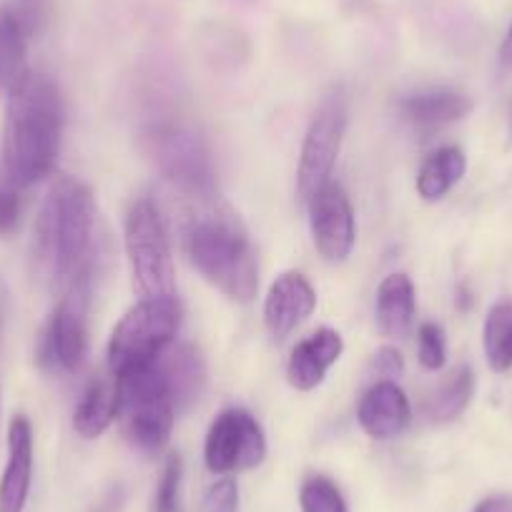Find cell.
Returning a JSON list of instances; mask_svg holds the SVG:
<instances>
[{
  "instance_id": "obj_1",
  "label": "cell",
  "mask_w": 512,
  "mask_h": 512,
  "mask_svg": "<svg viewBox=\"0 0 512 512\" xmlns=\"http://www.w3.org/2000/svg\"><path fill=\"white\" fill-rule=\"evenodd\" d=\"M63 103L56 83L26 71L8 91L3 123V164L8 181L26 189L51 174L61 149Z\"/></svg>"
},
{
  "instance_id": "obj_2",
  "label": "cell",
  "mask_w": 512,
  "mask_h": 512,
  "mask_svg": "<svg viewBox=\"0 0 512 512\" xmlns=\"http://www.w3.org/2000/svg\"><path fill=\"white\" fill-rule=\"evenodd\" d=\"M96 201L91 189L73 176H58L48 189L36 221V259L48 282L66 289L91 264Z\"/></svg>"
},
{
  "instance_id": "obj_3",
  "label": "cell",
  "mask_w": 512,
  "mask_h": 512,
  "mask_svg": "<svg viewBox=\"0 0 512 512\" xmlns=\"http://www.w3.org/2000/svg\"><path fill=\"white\" fill-rule=\"evenodd\" d=\"M184 246L196 272L234 302H251L259 292V264L239 219L209 211L191 219Z\"/></svg>"
},
{
  "instance_id": "obj_4",
  "label": "cell",
  "mask_w": 512,
  "mask_h": 512,
  "mask_svg": "<svg viewBox=\"0 0 512 512\" xmlns=\"http://www.w3.org/2000/svg\"><path fill=\"white\" fill-rule=\"evenodd\" d=\"M118 420L123 435L144 455H156L169 445L176 420V402L169 390L159 359L149 367L116 377Z\"/></svg>"
},
{
  "instance_id": "obj_5",
  "label": "cell",
  "mask_w": 512,
  "mask_h": 512,
  "mask_svg": "<svg viewBox=\"0 0 512 512\" xmlns=\"http://www.w3.org/2000/svg\"><path fill=\"white\" fill-rule=\"evenodd\" d=\"M181 307L176 297L141 299L123 314L108 342V372L113 377L154 364L179 332Z\"/></svg>"
},
{
  "instance_id": "obj_6",
  "label": "cell",
  "mask_w": 512,
  "mask_h": 512,
  "mask_svg": "<svg viewBox=\"0 0 512 512\" xmlns=\"http://www.w3.org/2000/svg\"><path fill=\"white\" fill-rule=\"evenodd\" d=\"M126 254L141 299L176 297L169 236L154 201L139 199L126 214Z\"/></svg>"
},
{
  "instance_id": "obj_7",
  "label": "cell",
  "mask_w": 512,
  "mask_h": 512,
  "mask_svg": "<svg viewBox=\"0 0 512 512\" xmlns=\"http://www.w3.org/2000/svg\"><path fill=\"white\" fill-rule=\"evenodd\" d=\"M146 151L156 169L196 199L214 196V166L204 136L186 123L166 121L146 134Z\"/></svg>"
},
{
  "instance_id": "obj_8",
  "label": "cell",
  "mask_w": 512,
  "mask_h": 512,
  "mask_svg": "<svg viewBox=\"0 0 512 512\" xmlns=\"http://www.w3.org/2000/svg\"><path fill=\"white\" fill-rule=\"evenodd\" d=\"M88 309H91V264L63 289L56 312L43 329L38 359L43 367L78 372L88 357Z\"/></svg>"
},
{
  "instance_id": "obj_9",
  "label": "cell",
  "mask_w": 512,
  "mask_h": 512,
  "mask_svg": "<svg viewBox=\"0 0 512 512\" xmlns=\"http://www.w3.org/2000/svg\"><path fill=\"white\" fill-rule=\"evenodd\" d=\"M347 113V96H344L342 88H332L322 98L312 123H309L297 169V186L304 204L327 181H332L334 164H337L344 131H347Z\"/></svg>"
},
{
  "instance_id": "obj_10",
  "label": "cell",
  "mask_w": 512,
  "mask_h": 512,
  "mask_svg": "<svg viewBox=\"0 0 512 512\" xmlns=\"http://www.w3.org/2000/svg\"><path fill=\"white\" fill-rule=\"evenodd\" d=\"M267 457V437L262 425L241 407L221 412L209 427L204 445V460L214 475L254 470Z\"/></svg>"
},
{
  "instance_id": "obj_11",
  "label": "cell",
  "mask_w": 512,
  "mask_h": 512,
  "mask_svg": "<svg viewBox=\"0 0 512 512\" xmlns=\"http://www.w3.org/2000/svg\"><path fill=\"white\" fill-rule=\"evenodd\" d=\"M309 206V229H312L314 246L327 262H344L357 241V224L354 209L347 191L337 181H327L312 199Z\"/></svg>"
},
{
  "instance_id": "obj_12",
  "label": "cell",
  "mask_w": 512,
  "mask_h": 512,
  "mask_svg": "<svg viewBox=\"0 0 512 512\" xmlns=\"http://www.w3.org/2000/svg\"><path fill=\"white\" fill-rule=\"evenodd\" d=\"M314 307H317V292L309 279L299 272H284L267 294L264 324L274 339H284L312 317Z\"/></svg>"
},
{
  "instance_id": "obj_13",
  "label": "cell",
  "mask_w": 512,
  "mask_h": 512,
  "mask_svg": "<svg viewBox=\"0 0 512 512\" xmlns=\"http://www.w3.org/2000/svg\"><path fill=\"white\" fill-rule=\"evenodd\" d=\"M359 427L367 432L372 440H392L412 420V407L405 392L397 387L392 379H379L362 395L357 407Z\"/></svg>"
},
{
  "instance_id": "obj_14",
  "label": "cell",
  "mask_w": 512,
  "mask_h": 512,
  "mask_svg": "<svg viewBox=\"0 0 512 512\" xmlns=\"http://www.w3.org/2000/svg\"><path fill=\"white\" fill-rule=\"evenodd\" d=\"M33 480V427L16 415L8 425V462L0 477V512H23Z\"/></svg>"
},
{
  "instance_id": "obj_15",
  "label": "cell",
  "mask_w": 512,
  "mask_h": 512,
  "mask_svg": "<svg viewBox=\"0 0 512 512\" xmlns=\"http://www.w3.org/2000/svg\"><path fill=\"white\" fill-rule=\"evenodd\" d=\"M342 352V334L329 327L317 329L312 337H307L292 349V357H289L287 364L289 384L299 392L317 390L319 384L324 382V377H327L329 369L339 362Z\"/></svg>"
},
{
  "instance_id": "obj_16",
  "label": "cell",
  "mask_w": 512,
  "mask_h": 512,
  "mask_svg": "<svg viewBox=\"0 0 512 512\" xmlns=\"http://www.w3.org/2000/svg\"><path fill=\"white\" fill-rule=\"evenodd\" d=\"M472 111L470 96L460 91H422L402 98L400 113L407 123H412L420 131H435V128L450 126L462 121Z\"/></svg>"
},
{
  "instance_id": "obj_17",
  "label": "cell",
  "mask_w": 512,
  "mask_h": 512,
  "mask_svg": "<svg viewBox=\"0 0 512 512\" xmlns=\"http://www.w3.org/2000/svg\"><path fill=\"white\" fill-rule=\"evenodd\" d=\"M159 367L169 382L171 395H174L176 412L189 410L201 397L206 384V367L199 349L191 347V344L169 347L159 357Z\"/></svg>"
},
{
  "instance_id": "obj_18",
  "label": "cell",
  "mask_w": 512,
  "mask_h": 512,
  "mask_svg": "<svg viewBox=\"0 0 512 512\" xmlns=\"http://www.w3.org/2000/svg\"><path fill=\"white\" fill-rule=\"evenodd\" d=\"M118 420V382L116 377H96L88 382L73 412V430L83 440H96Z\"/></svg>"
},
{
  "instance_id": "obj_19",
  "label": "cell",
  "mask_w": 512,
  "mask_h": 512,
  "mask_svg": "<svg viewBox=\"0 0 512 512\" xmlns=\"http://www.w3.org/2000/svg\"><path fill=\"white\" fill-rule=\"evenodd\" d=\"M417 312L415 284L405 272L384 277L377 289V324L387 337H405Z\"/></svg>"
},
{
  "instance_id": "obj_20",
  "label": "cell",
  "mask_w": 512,
  "mask_h": 512,
  "mask_svg": "<svg viewBox=\"0 0 512 512\" xmlns=\"http://www.w3.org/2000/svg\"><path fill=\"white\" fill-rule=\"evenodd\" d=\"M467 171L465 151L460 146H442L435 154L427 156L417 174V194L425 201H440L452 191V186L460 184Z\"/></svg>"
},
{
  "instance_id": "obj_21",
  "label": "cell",
  "mask_w": 512,
  "mask_h": 512,
  "mask_svg": "<svg viewBox=\"0 0 512 512\" xmlns=\"http://www.w3.org/2000/svg\"><path fill=\"white\" fill-rule=\"evenodd\" d=\"M472 395H475V372L470 367L455 369L427 400V417L432 422L457 420L472 402Z\"/></svg>"
},
{
  "instance_id": "obj_22",
  "label": "cell",
  "mask_w": 512,
  "mask_h": 512,
  "mask_svg": "<svg viewBox=\"0 0 512 512\" xmlns=\"http://www.w3.org/2000/svg\"><path fill=\"white\" fill-rule=\"evenodd\" d=\"M482 347L492 372L512 369V299L492 304L482 327Z\"/></svg>"
},
{
  "instance_id": "obj_23",
  "label": "cell",
  "mask_w": 512,
  "mask_h": 512,
  "mask_svg": "<svg viewBox=\"0 0 512 512\" xmlns=\"http://www.w3.org/2000/svg\"><path fill=\"white\" fill-rule=\"evenodd\" d=\"M26 48V33L13 21L6 8H0V93L11 91L13 83L28 71Z\"/></svg>"
},
{
  "instance_id": "obj_24",
  "label": "cell",
  "mask_w": 512,
  "mask_h": 512,
  "mask_svg": "<svg viewBox=\"0 0 512 512\" xmlns=\"http://www.w3.org/2000/svg\"><path fill=\"white\" fill-rule=\"evenodd\" d=\"M299 505L302 512H349L339 487L324 475H312L304 480L299 490Z\"/></svg>"
},
{
  "instance_id": "obj_25",
  "label": "cell",
  "mask_w": 512,
  "mask_h": 512,
  "mask_svg": "<svg viewBox=\"0 0 512 512\" xmlns=\"http://www.w3.org/2000/svg\"><path fill=\"white\" fill-rule=\"evenodd\" d=\"M181 477H184V462L179 455H171L166 460L161 480L154 492V507L151 512H184L181 502Z\"/></svg>"
},
{
  "instance_id": "obj_26",
  "label": "cell",
  "mask_w": 512,
  "mask_h": 512,
  "mask_svg": "<svg viewBox=\"0 0 512 512\" xmlns=\"http://www.w3.org/2000/svg\"><path fill=\"white\" fill-rule=\"evenodd\" d=\"M3 8H6L13 16V21L21 26L26 38H33L43 31V26H46L48 11H51V0H8Z\"/></svg>"
},
{
  "instance_id": "obj_27",
  "label": "cell",
  "mask_w": 512,
  "mask_h": 512,
  "mask_svg": "<svg viewBox=\"0 0 512 512\" xmlns=\"http://www.w3.org/2000/svg\"><path fill=\"white\" fill-rule=\"evenodd\" d=\"M417 339H420V364L430 372H437V369L445 367L447 362V342L445 332H442L440 324L425 322L417 332Z\"/></svg>"
},
{
  "instance_id": "obj_28",
  "label": "cell",
  "mask_w": 512,
  "mask_h": 512,
  "mask_svg": "<svg viewBox=\"0 0 512 512\" xmlns=\"http://www.w3.org/2000/svg\"><path fill=\"white\" fill-rule=\"evenodd\" d=\"M239 510V487L231 477H221L206 490L204 512H236Z\"/></svg>"
},
{
  "instance_id": "obj_29",
  "label": "cell",
  "mask_w": 512,
  "mask_h": 512,
  "mask_svg": "<svg viewBox=\"0 0 512 512\" xmlns=\"http://www.w3.org/2000/svg\"><path fill=\"white\" fill-rule=\"evenodd\" d=\"M21 221V201L13 191L0 189V236H8L18 229Z\"/></svg>"
},
{
  "instance_id": "obj_30",
  "label": "cell",
  "mask_w": 512,
  "mask_h": 512,
  "mask_svg": "<svg viewBox=\"0 0 512 512\" xmlns=\"http://www.w3.org/2000/svg\"><path fill=\"white\" fill-rule=\"evenodd\" d=\"M372 367L379 377L392 379V377H400V374L405 372V359H402V354L397 352L395 347H382L377 354H374Z\"/></svg>"
},
{
  "instance_id": "obj_31",
  "label": "cell",
  "mask_w": 512,
  "mask_h": 512,
  "mask_svg": "<svg viewBox=\"0 0 512 512\" xmlns=\"http://www.w3.org/2000/svg\"><path fill=\"white\" fill-rule=\"evenodd\" d=\"M123 502H126V490H123L121 485H116L111 487L101 500H98V505L93 507V512H121Z\"/></svg>"
},
{
  "instance_id": "obj_32",
  "label": "cell",
  "mask_w": 512,
  "mask_h": 512,
  "mask_svg": "<svg viewBox=\"0 0 512 512\" xmlns=\"http://www.w3.org/2000/svg\"><path fill=\"white\" fill-rule=\"evenodd\" d=\"M472 512H512V495L485 497Z\"/></svg>"
},
{
  "instance_id": "obj_33",
  "label": "cell",
  "mask_w": 512,
  "mask_h": 512,
  "mask_svg": "<svg viewBox=\"0 0 512 512\" xmlns=\"http://www.w3.org/2000/svg\"><path fill=\"white\" fill-rule=\"evenodd\" d=\"M500 63L502 68H512V26L507 28L505 41H502L500 46Z\"/></svg>"
}]
</instances>
